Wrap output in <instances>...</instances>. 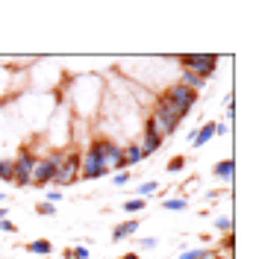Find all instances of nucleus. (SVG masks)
Returning a JSON list of instances; mask_svg holds the SVG:
<instances>
[{
  "label": "nucleus",
  "instance_id": "obj_26",
  "mask_svg": "<svg viewBox=\"0 0 256 259\" xmlns=\"http://www.w3.org/2000/svg\"><path fill=\"white\" fill-rule=\"evenodd\" d=\"M0 230H3V233H15V224L6 221V218H0Z\"/></svg>",
  "mask_w": 256,
  "mask_h": 259
},
{
  "label": "nucleus",
  "instance_id": "obj_12",
  "mask_svg": "<svg viewBox=\"0 0 256 259\" xmlns=\"http://www.w3.org/2000/svg\"><path fill=\"white\" fill-rule=\"evenodd\" d=\"M142 147L139 145H127V150H124V168H130V165H136V162H142Z\"/></svg>",
  "mask_w": 256,
  "mask_h": 259
},
{
  "label": "nucleus",
  "instance_id": "obj_15",
  "mask_svg": "<svg viewBox=\"0 0 256 259\" xmlns=\"http://www.w3.org/2000/svg\"><path fill=\"white\" fill-rule=\"evenodd\" d=\"M0 180L3 183H12V162L9 159H0Z\"/></svg>",
  "mask_w": 256,
  "mask_h": 259
},
{
  "label": "nucleus",
  "instance_id": "obj_28",
  "mask_svg": "<svg viewBox=\"0 0 256 259\" xmlns=\"http://www.w3.org/2000/svg\"><path fill=\"white\" fill-rule=\"evenodd\" d=\"M0 218H6V209H0Z\"/></svg>",
  "mask_w": 256,
  "mask_h": 259
},
{
  "label": "nucleus",
  "instance_id": "obj_29",
  "mask_svg": "<svg viewBox=\"0 0 256 259\" xmlns=\"http://www.w3.org/2000/svg\"><path fill=\"white\" fill-rule=\"evenodd\" d=\"M0 109H3V100H0Z\"/></svg>",
  "mask_w": 256,
  "mask_h": 259
},
{
  "label": "nucleus",
  "instance_id": "obj_10",
  "mask_svg": "<svg viewBox=\"0 0 256 259\" xmlns=\"http://www.w3.org/2000/svg\"><path fill=\"white\" fill-rule=\"evenodd\" d=\"M139 230V221H127V224H118L115 227V233H112V242H124L127 236H133Z\"/></svg>",
  "mask_w": 256,
  "mask_h": 259
},
{
  "label": "nucleus",
  "instance_id": "obj_6",
  "mask_svg": "<svg viewBox=\"0 0 256 259\" xmlns=\"http://www.w3.org/2000/svg\"><path fill=\"white\" fill-rule=\"evenodd\" d=\"M32 156L30 150H21L18 153V159L12 162V183H18V186H30L32 183Z\"/></svg>",
  "mask_w": 256,
  "mask_h": 259
},
{
  "label": "nucleus",
  "instance_id": "obj_2",
  "mask_svg": "<svg viewBox=\"0 0 256 259\" xmlns=\"http://www.w3.org/2000/svg\"><path fill=\"white\" fill-rule=\"evenodd\" d=\"M180 65H183V71H192L197 77H212V71H215V65H218V56H212V53H186V56H180Z\"/></svg>",
  "mask_w": 256,
  "mask_h": 259
},
{
  "label": "nucleus",
  "instance_id": "obj_3",
  "mask_svg": "<svg viewBox=\"0 0 256 259\" xmlns=\"http://www.w3.org/2000/svg\"><path fill=\"white\" fill-rule=\"evenodd\" d=\"M177 124H180V121H177L174 115L168 112V106H165L162 100L156 103V109H153V115H150V121H147V127L153 130V133H156L159 139H165V136H171V133L177 130Z\"/></svg>",
  "mask_w": 256,
  "mask_h": 259
},
{
  "label": "nucleus",
  "instance_id": "obj_1",
  "mask_svg": "<svg viewBox=\"0 0 256 259\" xmlns=\"http://www.w3.org/2000/svg\"><path fill=\"white\" fill-rule=\"evenodd\" d=\"M159 100L168 106V112L174 115L177 121H183V118L189 115V109L197 103V92H192V89H186V85H180V82H177V85H171Z\"/></svg>",
  "mask_w": 256,
  "mask_h": 259
},
{
  "label": "nucleus",
  "instance_id": "obj_24",
  "mask_svg": "<svg viewBox=\"0 0 256 259\" xmlns=\"http://www.w3.org/2000/svg\"><path fill=\"white\" fill-rule=\"evenodd\" d=\"M59 200H62V192H56V189H53V192H48V200H45V203H53V206H56Z\"/></svg>",
  "mask_w": 256,
  "mask_h": 259
},
{
  "label": "nucleus",
  "instance_id": "obj_13",
  "mask_svg": "<svg viewBox=\"0 0 256 259\" xmlns=\"http://www.w3.org/2000/svg\"><path fill=\"white\" fill-rule=\"evenodd\" d=\"M215 174H218V177H224V180H230V177H233V159L218 162V165H215Z\"/></svg>",
  "mask_w": 256,
  "mask_h": 259
},
{
  "label": "nucleus",
  "instance_id": "obj_18",
  "mask_svg": "<svg viewBox=\"0 0 256 259\" xmlns=\"http://www.w3.org/2000/svg\"><path fill=\"white\" fill-rule=\"evenodd\" d=\"M156 189H159V183H153V180H150V183H144V186H139V197H147V194H153Z\"/></svg>",
  "mask_w": 256,
  "mask_h": 259
},
{
  "label": "nucleus",
  "instance_id": "obj_27",
  "mask_svg": "<svg viewBox=\"0 0 256 259\" xmlns=\"http://www.w3.org/2000/svg\"><path fill=\"white\" fill-rule=\"evenodd\" d=\"M121 259H139V256H136V253H127V256H121Z\"/></svg>",
  "mask_w": 256,
  "mask_h": 259
},
{
  "label": "nucleus",
  "instance_id": "obj_16",
  "mask_svg": "<svg viewBox=\"0 0 256 259\" xmlns=\"http://www.w3.org/2000/svg\"><path fill=\"white\" fill-rule=\"evenodd\" d=\"M209 256H215V253H209V250H186L180 259H209Z\"/></svg>",
  "mask_w": 256,
  "mask_h": 259
},
{
  "label": "nucleus",
  "instance_id": "obj_19",
  "mask_svg": "<svg viewBox=\"0 0 256 259\" xmlns=\"http://www.w3.org/2000/svg\"><path fill=\"white\" fill-rule=\"evenodd\" d=\"M124 209H127L130 215H136V212H142V209H144V200H142V197H136V200H130Z\"/></svg>",
  "mask_w": 256,
  "mask_h": 259
},
{
  "label": "nucleus",
  "instance_id": "obj_9",
  "mask_svg": "<svg viewBox=\"0 0 256 259\" xmlns=\"http://www.w3.org/2000/svg\"><path fill=\"white\" fill-rule=\"evenodd\" d=\"M159 145H162V139L159 136H156V133H153V130L147 127L144 130V139H142V156H150V153H156V150H159Z\"/></svg>",
  "mask_w": 256,
  "mask_h": 259
},
{
  "label": "nucleus",
  "instance_id": "obj_21",
  "mask_svg": "<svg viewBox=\"0 0 256 259\" xmlns=\"http://www.w3.org/2000/svg\"><path fill=\"white\" fill-rule=\"evenodd\" d=\"M65 259H89V250H86V247H74V250H68Z\"/></svg>",
  "mask_w": 256,
  "mask_h": 259
},
{
  "label": "nucleus",
  "instance_id": "obj_17",
  "mask_svg": "<svg viewBox=\"0 0 256 259\" xmlns=\"http://www.w3.org/2000/svg\"><path fill=\"white\" fill-rule=\"evenodd\" d=\"M186 168V159L183 156H174V159L168 162V174H177V171H183Z\"/></svg>",
  "mask_w": 256,
  "mask_h": 259
},
{
  "label": "nucleus",
  "instance_id": "obj_7",
  "mask_svg": "<svg viewBox=\"0 0 256 259\" xmlns=\"http://www.w3.org/2000/svg\"><path fill=\"white\" fill-rule=\"evenodd\" d=\"M59 162H62V153H53L48 159H35L32 162V183H50L56 168H59Z\"/></svg>",
  "mask_w": 256,
  "mask_h": 259
},
{
  "label": "nucleus",
  "instance_id": "obj_8",
  "mask_svg": "<svg viewBox=\"0 0 256 259\" xmlns=\"http://www.w3.org/2000/svg\"><path fill=\"white\" fill-rule=\"evenodd\" d=\"M97 150H100V159L103 165H112L118 171H124V147H118L109 139H97Z\"/></svg>",
  "mask_w": 256,
  "mask_h": 259
},
{
  "label": "nucleus",
  "instance_id": "obj_14",
  "mask_svg": "<svg viewBox=\"0 0 256 259\" xmlns=\"http://www.w3.org/2000/svg\"><path fill=\"white\" fill-rule=\"evenodd\" d=\"M30 250L32 253H38V256H48L53 247H50V242H45V239H35V242L30 244Z\"/></svg>",
  "mask_w": 256,
  "mask_h": 259
},
{
  "label": "nucleus",
  "instance_id": "obj_20",
  "mask_svg": "<svg viewBox=\"0 0 256 259\" xmlns=\"http://www.w3.org/2000/svg\"><path fill=\"white\" fill-rule=\"evenodd\" d=\"M165 209H171V212L186 209V200H183V197H177V200H165Z\"/></svg>",
  "mask_w": 256,
  "mask_h": 259
},
{
  "label": "nucleus",
  "instance_id": "obj_22",
  "mask_svg": "<svg viewBox=\"0 0 256 259\" xmlns=\"http://www.w3.org/2000/svg\"><path fill=\"white\" fill-rule=\"evenodd\" d=\"M215 227H218V230H224V233H230V230H233V221H230V218H215Z\"/></svg>",
  "mask_w": 256,
  "mask_h": 259
},
{
  "label": "nucleus",
  "instance_id": "obj_23",
  "mask_svg": "<svg viewBox=\"0 0 256 259\" xmlns=\"http://www.w3.org/2000/svg\"><path fill=\"white\" fill-rule=\"evenodd\" d=\"M38 215H56V206L53 203H38Z\"/></svg>",
  "mask_w": 256,
  "mask_h": 259
},
{
  "label": "nucleus",
  "instance_id": "obj_25",
  "mask_svg": "<svg viewBox=\"0 0 256 259\" xmlns=\"http://www.w3.org/2000/svg\"><path fill=\"white\" fill-rule=\"evenodd\" d=\"M127 180H130V171H118V174H115V186H124Z\"/></svg>",
  "mask_w": 256,
  "mask_h": 259
},
{
  "label": "nucleus",
  "instance_id": "obj_4",
  "mask_svg": "<svg viewBox=\"0 0 256 259\" xmlns=\"http://www.w3.org/2000/svg\"><path fill=\"white\" fill-rule=\"evenodd\" d=\"M80 174L86 180H97V177H103V174H106V165H103L100 150H97V139L92 142V147L80 156Z\"/></svg>",
  "mask_w": 256,
  "mask_h": 259
},
{
  "label": "nucleus",
  "instance_id": "obj_30",
  "mask_svg": "<svg viewBox=\"0 0 256 259\" xmlns=\"http://www.w3.org/2000/svg\"><path fill=\"white\" fill-rule=\"evenodd\" d=\"M0 200H3V194H0Z\"/></svg>",
  "mask_w": 256,
  "mask_h": 259
},
{
  "label": "nucleus",
  "instance_id": "obj_5",
  "mask_svg": "<svg viewBox=\"0 0 256 259\" xmlns=\"http://www.w3.org/2000/svg\"><path fill=\"white\" fill-rule=\"evenodd\" d=\"M77 177H80V153H68V156H62V162H59V168H56V174H53L50 183L71 186Z\"/></svg>",
  "mask_w": 256,
  "mask_h": 259
},
{
  "label": "nucleus",
  "instance_id": "obj_11",
  "mask_svg": "<svg viewBox=\"0 0 256 259\" xmlns=\"http://www.w3.org/2000/svg\"><path fill=\"white\" fill-rule=\"evenodd\" d=\"M180 85H186V89H192V92H200V89L206 85V80L197 77V74H192V71H183V82H180Z\"/></svg>",
  "mask_w": 256,
  "mask_h": 259
}]
</instances>
